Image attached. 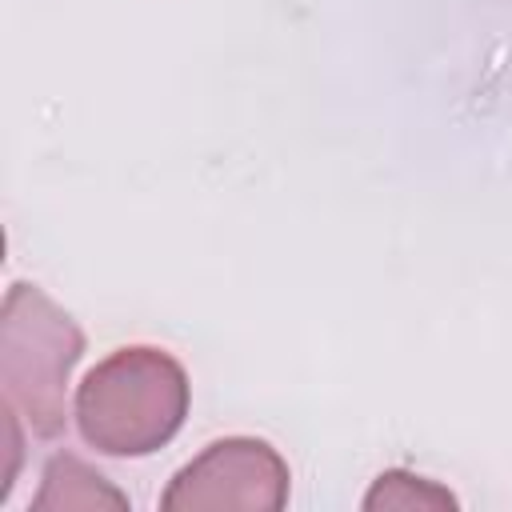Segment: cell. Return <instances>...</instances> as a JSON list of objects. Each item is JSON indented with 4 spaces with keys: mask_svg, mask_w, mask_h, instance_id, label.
Returning a JSON list of instances; mask_svg holds the SVG:
<instances>
[{
    "mask_svg": "<svg viewBox=\"0 0 512 512\" xmlns=\"http://www.w3.org/2000/svg\"><path fill=\"white\" fill-rule=\"evenodd\" d=\"M184 364L152 344L108 352L76 388L72 416L88 448L104 456H152L188 416Z\"/></svg>",
    "mask_w": 512,
    "mask_h": 512,
    "instance_id": "1",
    "label": "cell"
},
{
    "mask_svg": "<svg viewBox=\"0 0 512 512\" xmlns=\"http://www.w3.org/2000/svg\"><path fill=\"white\" fill-rule=\"evenodd\" d=\"M84 356L76 320L36 284L16 280L0 308V392L40 440L60 436L72 368Z\"/></svg>",
    "mask_w": 512,
    "mask_h": 512,
    "instance_id": "2",
    "label": "cell"
},
{
    "mask_svg": "<svg viewBox=\"0 0 512 512\" xmlns=\"http://www.w3.org/2000/svg\"><path fill=\"white\" fill-rule=\"evenodd\" d=\"M288 464L256 436L212 440L160 492L164 512H280L288 504Z\"/></svg>",
    "mask_w": 512,
    "mask_h": 512,
    "instance_id": "3",
    "label": "cell"
},
{
    "mask_svg": "<svg viewBox=\"0 0 512 512\" xmlns=\"http://www.w3.org/2000/svg\"><path fill=\"white\" fill-rule=\"evenodd\" d=\"M92 508L96 512L100 508L124 512L128 508V496L108 476H100L96 468H88L80 456L56 452L44 464L40 492L32 496V512H92Z\"/></svg>",
    "mask_w": 512,
    "mask_h": 512,
    "instance_id": "4",
    "label": "cell"
},
{
    "mask_svg": "<svg viewBox=\"0 0 512 512\" xmlns=\"http://www.w3.org/2000/svg\"><path fill=\"white\" fill-rule=\"evenodd\" d=\"M360 508L364 512H448V508H460V500L436 480L412 476L404 468H388L372 480Z\"/></svg>",
    "mask_w": 512,
    "mask_h": 512,
    "instance_id": "5",
    "label": "cell"
},
{
    "mask_svg": "<svg viewBox=\"0 0 512 512\" xmlns=\"http://www.w3.org/2000/svg\"><path fill=\"white\" fill-rule=\"evenodd\" d=\"M0 432H4V472H0V500H8V492H12V484H16V464H20V444H24V432H20V416L8 408V404H0Z\"/></svg>",
    "mask_w": 512,
    "mask_h": 512,
    "instance_id": "6",
    "label": "cell"
}]
</instances>
